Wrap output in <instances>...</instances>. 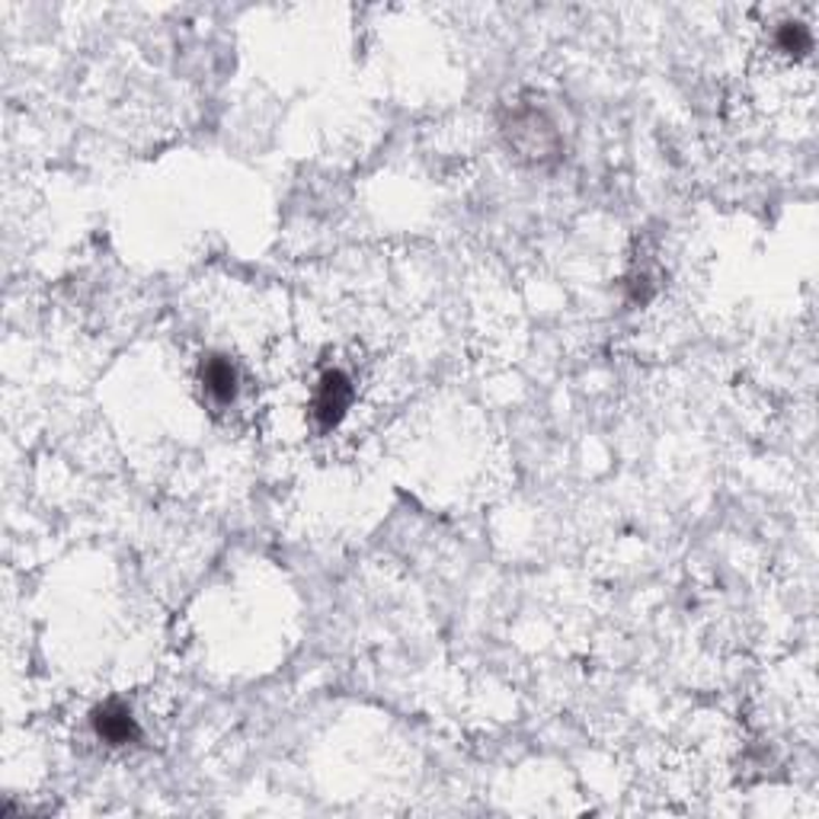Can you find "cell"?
I'll return each mask as SVG.
<instances>
[{
	"mask_svg": "<svg viewBox=\"0 0 819 819\" xmlns=\"http://www.w3.org/2000/svg\"><path fill=\"white\" fill-rule=\"evenodd\" d=\"M353 400H356V391H353L349 375L339 371V368L324 371V378H321V385H317V391H314V420H317V426H321L324 432L336 429V426L346 420Z\"/></svg>",
	"mask_w": 819,
	"mask_h": 819,
	"instance_id": "6da1fadb",
	"label": "cell"
},
{
	"mask_svg": "<svg viewBox=\"0 0 819 819\" xmlns=\"http://www.w3.org/2000/svg\"><path fill=\"white\" fill-rule=\"evenodd\" d=\"M93 729L109 746H128V743L141 739V727H138L135 714L122 701H106L103 707H96L93 711Z\"/></svg>",
	"mask_w": 819,
	"mask_h": 819,
	"instance_id": "7a4b0ae2",
	"label": "cell"
},
{
	"mask_svg": "<svg viewBox=\"0 0 819 819\" xmlns=\"http://www.w3.org/2000/svg\"><path fill=\"white\" fill-rule=\"evenodd\" d=\"M202 388L218 407H228L238 397V368L224 356H212L202 363Z\"/></svg>",
	"mask_w": 819,
	"mask_h": 819,
	"instance_id": "3957f363",
	"label": "cell"
},
{
	"mask_svg": "<svg viewBox=\"0 0 819 819\" xmlns=\"http://www.w3.org/2000/svg\"><path fill=\"white\" fill-rule=\"evenodd\" d=\"M775 45H778V52H785L790 59H804V55L813 49V35H810V30H807L804 23L790 20V23H781V27H778V32H775Z\"/></svg>",
	"mask_w": 819,
	"mask_h": 819,
	"instance_id": "277c9868",
	"label": "cell"
}]
</instances>
